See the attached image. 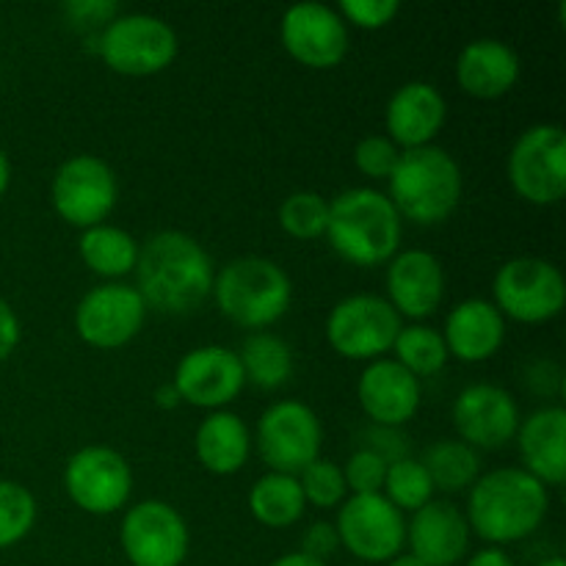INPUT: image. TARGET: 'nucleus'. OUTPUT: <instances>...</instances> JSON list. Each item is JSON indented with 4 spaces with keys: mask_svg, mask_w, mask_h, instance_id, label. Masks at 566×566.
<instances>
[{
    "mask_svg": "<svg viewBox=\"0 0 566 566\" xmlns=\"http://www.w3.org/2000/svg\"><path fill=\"white\" fill-rule=\"evenodd\" d=\"M551 509V490L523 468H497L481 473L470 486L468 517L470 534L490 547L514 545L542 528Z\"/></svg>",
    "mask_w": 566,
    "mask_h": 566,
    "instance_id": "2",
    "label": "nucleus"
},
{
    "mask_svg": "<svg viewBox=\"0 0 566 566\" xmlns=\"http://www.w3.org/2000/svg\"><path fill=\"white\" fill-rule=\"evenodd\" d=\"M451 418L464 446L473 451H497L517 437L520 403L503 387L475 381L459 392Z\"/></svg>",
    "mask_w": 566,
    "mask_h": 566,
    "instance_id": "18",
    "label": "nucleus"
},
{
    "mask_svg": "<svg viewBox=\"0 0 566 566\" xmlns=\"http://www.w3.org/2000/svg\"><path fill=\"white\" fill-rule=\"evenodd\" d=\"M392 354H396V363L407 368L415 379L437 376L451 359L442 332L426 324L401 326L396 343H392Z\"/></svg>",
    "mask_w": 566,
    "mask_h": 566,
    "instance_id": "31",
    "label": "nucleus"
},
{
    "mask_svg": "<svg viewBox=\"0 0 566 566\" xmlns=\"http://www.w3.org/2000/svg\"><path fill=\"white\" fill-rule=\"evenodd\" d=\"M517 448L525 473L551 490L562 486L566 479V409L542 407L520 420Z\"/></svg>",
    "mask_w": 566,
    "mask_h": 566,
    "instance_id": "24",
    "label": "nucleus"
},
{
    "mask_svg": "<svg viewBox=\"0 0 566 566\" xmlns=\"http://www.w3.org/2000/svg\"><path fill=\"white\" fill-rule=\"evenodd\" d=\"M119 545L130 566H182L191 551V531L171 503L142 501L122 517Z\"/></svg>",
    "mask_w": 566,
    "mask_h": 566,
    "instance_id": "13",
    "label": "nucleus"
},
{
    "mask_svg": "<svg viewBox=\"0 0 566 566\" xmlns=\"http://www.w3.org/2000/svg\"><path fill=\"white\" fill-rule=\"evenodd\" d=\"M357 401L365 418L381 429H401L418 415L423 387L396 359H376L365 365L357 381Z\"/></svg>",
    "mask_w": 566,
    "mask_h": 566,
    "instance_id": "19",
    "label": "nucleus"
},
{
    "mask_svg": "<svg viewBox=\"0 0 566 566\" xmlns=\"http://www.w3.org/2000/svg\"><path fill=\"white\" fill-rule=\"evenodd\" d=\"M307 512L296 475L265 473L249 490V514L265 528H291Z\"/></svg>",
    "mask_w": 566,
    "mask_h": 566,
    "instance_id": "28",
    "label": "nucleus"
},
{
    "mask_svg": "<svg viewBox=\"0 0 566 566\" xmlns=\"http://www.w3.org/2000/svg\"><path fill=\"white\" fill-rule=\"evenodd\" d=\"M492 304L503 318L517 324H547L566 304L562 269L545 258H512L492 280Z\"/></svg>",
    "mask_w": 566,
    "mask_h": 566,
    "instance_id": "7",
    "label": "nucleus"
},
{
    "mask_svg": "<svg viewBox=\"0 0 566 566\" xmlns=\"http://www.w3.org/2000/svg\"><path fill=\"white\" fill-rule=\"evenodd\" d=\"M520 55L501 39H475L457 59V83L468 97L501 99L517 86Z\"/></svg>",
    "mask_w": 566,
    "mask_h": 566,
    "instance_id": "25",
    "label": "nucleus"
},
{
    "mask_svg": "<svg viewBox=\"0 0 566 566\" xmlns=\"http://www.w3.org/2000/svg\"><path fill=\"white\" fill-rule=\"evenodd\" d=\"M66 20L81 31H103L111 20L119 17V6L114 0H72L66 3Z\"/></svg>",
    "mask_w": 566,
    "mask_h": 566,
    "instance_id": "39",
    "label": "nucleus"
},
{
    "mask_svg": "<svg viewBox=\"0 0 566 566\" xmlns=\"http://www.w3.org/2000/svg\"><path fill=\"white\" fill-rule=\"evenodd\" d=\"M448 116V103L434 83L409 81L392 92L385 108L387 138L398 149H418L434 144Z\"/></svg>",
    "mask_w": 566,
    "mask_h": 566,
    "instance_id": "22",
    "label": "nucleus"
},
{
    "mask_svg": "<svg viewBox=\"0 0 566 566\" xmlns=\"http://www.w3.org/2000/svg\"><path fill=\"white\" fill-rule=\"evenodd\" d=\"M536 566H566V562L562 556H551V558H545V562H539Z\"/></svg>",
    "mask_w": 566,
    "mask_h": 566,
    "instance_id": "47",
    "label": "nucleus"
},
{
    "mask_svg": "<svg viewBox=\"0 0 566 566\" xmlns=\"http://www.w3.org/2000/svg\"><path fill=\"white\" fill-rule=\"evenodd\" d=\"M155 403H158L160 409H175V407H180V396H177V390L171 385H164V387H158V390H155Z\"/></svg>",
    "mask_w": 566,
    "mask_h": 566,
    "instance_id": "43",
    "label": "nucleus"
},
{
    "mask_svg": "<svg viewBox=\"0 0 566 566\" xmlns=\"http://www.w3.org/2000/svg\"><path fill=\"white\" fill-rule=\"evenodd\" d=\"M238 359H241L247 385L260 387V390H280L293 376L291 346L271 332H252L243 340Z\"/></svg>",
    "mask_w": 566,
    "mask_h": 566,
    "instance_id": "29",
    "label": "nucleus"
},
{
    "mask_svg": "<svg viewBox=\"0 0 566 566\" xmlns=\"http://www.w3.org/2000/svg\"><path fill=\"white\" fill-rule=\"evenodd\" d=\"M385 566H426L423 562H418V558L412 556V553H398L396 558H390Z\"/></svg>",
    "mask_w": 566,
    "mask_h": 566,
    "instance_id": "46",
    "label": "nucleus"
},
{
    "mask_svg": "<svg viewBox=\"0 0 566 566\" xmlns=\"http://www.w3.org/2000/svg\"><path fill=\"white\" fill-rule=\"evenodd\" d=\"M337 551H340V539H337L335 523H326V520H321V523H313L302 534V551L298 553L315 558V562L326 564V558L335 556Z\"/></svg>",
    "mask_w": 566,
    "mask_h": 566,
    "instance_id": "40",
    "label": "nucleus"
},
{
    "mask_svg": "<svg viewBox=\"0 0 566 566\" xmlns=\"http://www.w3.org/2000/svg\"><path fill=\"white\" fill-rule=\"evenodd\" d=\"M337 539L359 564H387L407 547V517L385 495H352L335 520Z\"/></svg>",
    "mask_w": 566,
    "mask_h": 566,
    "instance_id": "12",
    "label": "nucleus"
},
{
    "mask_svg": "<svg viewBox=\"0 0 566 566\" xmlns=\"http://www.w3.org/2000/svg\"><path fill=\"white\" fill-rule=\"evenodd\" d=\"M509 182L514 193L536 208L558 205L566 193V133L562 125H531L509 153Z\"/></svg>",
    "mask_w": 566,
    "mask_h": 566,
    "instance_id": "9",
    "label": "nucleus"
},
{
    "mask_svg": "<svg viewBox=\"0 0 566 566\" xmlns=\"http://www.w3.org/2000/svg\"><path fill=\"white\" fill-rule=\"evenodd\" d=\"M448 357L479 365L495 357L506 343V318L486 298H464L448 313L442 326Z\"/></svg>",
    "mask_w": 566,
    "mask_h": 566,
    "instance_id": "23",
    "label": "nucleus"
},
{
    "mask_svg": "<svg viewBox=\"0 0 566 566\" xmlns=\"http://www.w3.org/2000/svg\"><path fill=\"white\" fill-rule=\"evenodd\" d=\"M20 337H22L20 318H17L14 307L0 296V363H6V359L17 352Z\"/></svg>",
    "mask_w": 566,
    "mask_h": 566,
    "instance_id": "41",
    "label": "nucleus"
},
{
    "mask_svg": "<svg viewBox=\"0 0 566 566\" xmlns=\"http://www.w3.org/2000/svg\"><path fill=\"white\" fill-rule=\"evenodd\" d=\"M403 321L385 296L354 293L340 298L326 315V343L352 363H376L392 352Z\"/></svg>",
    "mask_w": 566,
    "mask_h": 566,
    "instance_id": "8",
    "label": "nucleus"
},
{
    "mask_svg": "<svg viewBox=\"0 0 566 566\" xmlns=\"http://www.w3.org/2000/svg\"><path fill=\"white\" fill-rule=\"evenodd\" d=\"M407 545L426 566H457L470 551V525L451 501H431L407 520Z\"/></svg>",
    "mask_w": 566,
    "mask_h": 566,
    "instance_id": "21",
    "label": "nucleus"
},
{
    "mask_svg": "<svg viewBox=\"0 0 566 566\" xmlns=\"http://www.w3.org/2000/svg\"><path fill=\"white\" fill-rule=\"evenodd\" d=\"M381 495L392 503L401 514H415L423 509L426 503L434 501V484H431L429 473H426L420 459H398L387 468L385 490Z\"/></svg>",
    "mask_w": 566,
    "mask_h": 566,
    "instance_id": "32",
    "label": "nucleus"
},
{
    "mask_svg": "<svg viewBox=\"0 0 566 566\" xmlns=\"http://www.w3.org/2000/svg\"><path fill=\"white\" fill-rule=\"evenodd\" d=\"M464 566H517V564L512 562V556H509L503 547H484V551L473 553Z\"/></svg>",
    "mask_w": 566,
    "mask_h": 566,
    "instance_id": "42",
    "label": "nucleus"
},
{
    "mask_svg": "<svg viewBox=\"0 0 566 566\" xmlns=\"http://www.w3.org/2000/svg\"><path fill=\"white\" fill-rule=\"evenodd\" d=\"M298 486L307 501V506L315 509H340V503L348 497L346 479H343V468L332 459H315L313 464L298 473Z\"/></svg>",
    "mask_w": 566,
    "mask_h": 566,
    "instance_id": "35",
    "label": "nucleus"
},
{
    "mask_svg": "<svg viewBox=\"0 0 566 566\" xmlns=\"http://www.w3.org/2000/svg\"><path fill=\"white\" fill-rule=\"evenodd\" d=\"M387 182H390L387 199L398 210L401 221L407 219L418 227H434L451 219L464 191L462 166L437 144L403 149Z\"/></svg>",
    "mask_w": 566,
    "mask_h": 566,
    "instance_id": "4",
    "label": "nucleus"
},
{
    "mask_svg": "<svg viewBox=\"0 0 566 566\" xmlns=\"http://www.w3.org/2000/svg\"><path fill=\"white\" fill-rule=\"evenodd\" d=\"M133 274V287L142 293L147 310L164 315H186L202 307L216 280L208 249L180 230H160L142 243Z\"/></svg>",
    "mask_w": 566,
    "mask_h": 566,
    "instance_id": "1",
    "label": "nucleus"
},
{
    "mask_svg": "<svg viewBox=\"0 0 566 566\" xmlns=\"http://www.w3.org/2000/svg\"><path fill=\"white\" fill-rule=\"evenodd\" d=\"M177 50H180V42H177L175 28L144 11L119 14L97 33L99 59L116 75H158L175 64Z\"/></svg>",
    "mask_w": 566,
    "mask_h": 566,
    "instance_id": "6",
    "label": "nucleus"
},
{
    "mask_svg": "<svg viewBox=\"0 0 566 566\" xmlns=\"http://www.w3.org/2000/svg\"><path fill=\"white\" fill-rule=\"evenodd\" d=\"M119 199V180L114 169L97 155H72L55 169L50 180V205L55 213L77 230L105 224Z\"/></svg>",
    "mask_w": 566,
    "mask_h": 566,
    "instance_id": "10",
    "label": "nucleus"
},
{
    "mask_svg": "<svg viewBox=\"0 0 566 566\" xmlns=\"http://www.w3.org/2000/svg\"><path fill=\"white\" fill-rule=\"evenodd\" d=\"M193 453L213 475H235L252 457V434L241 415L230 409L208 412L193 434Z\"/></svg>",
    "mask_w": 566,
    "mask_h": 566,
    "instance_id": "26",
    "label": "nucleus"
},
{
    "mask_svg": "<svg viewBox=\"0 0 566 566\" xmlns=\"http://www.w3.org/2000/svg\"><path fill=\"white\" fill-rule=\"evenodd\" d=\"M64 490L81 512L108 517L130 501L133 470L116 448L86 446L66 462Z\"/></svg>",
    "mask_w": 566,
    "mask_h": 566,
    "instance_id": "14",
    "label": "nucleus"
},
{
    "mask_svg": "<svg viewBox=\"0 0 566 566\" xmlns=\"http://www.w3.org/2000/svg\"><path fill=\"white\" fill-rule=\"evenodd\" d=\"M269 566H326L324 562H315V558L304 556V553H287V556H280L274 564Z\"/></svg>",
    "mask_w": 566,
    "mask_h": 566,
    "instance_id": "44",
    "label": "nucleus"
},
{
    "mask_svg": "<svg viewBox=\"0 0 566 566\" xmlns=\"http://www.w3.org/2000/svg\"><path fill=\"white\" fill-rule=\"evenodd\" d=\"M352 566H363V564H352Z\"/></svg>",
    "mask_w": 566,
    "mask_h": 566,
    "instance_id": "48",
    "label": "nucleus"
},
{
    "mask_svg": "<svg viewBox=\"0 0 566 566\" xmlns=\"http://www.w3.org/2000/svg\"><path fill=\"white\" fill-rule=\"evenodd\" d=\"M280 39L287 55L307 70H335L352 48V33L337 9L296 3L282 14Z\"/></svg>",
    "mask_w": 566,
    "mask_h": 566,
    "instance_id": "17",
    "label": "nucleus"
},
{
    "mask_svg": "<svg viewBox=\"0 0 566 566\" xmlns=\"http://www.w3.org/2000/svg\"><path fill=\"white\" fill-rule=\"evenodd\" d=\"M39 503L20 481L0 479V551L20 545L36 525Z\"/></svg>",
    "mask_w": 566,
    "mask_h": 566,
    "instance_id": "33",
    "label": "nucleus"
},
{
    "mask_svg": "<svg viewBox=\"0 0 566 566\" xmlns=\"http://www.w3.org/2000/svg\"><path fill=\"white\" fill-rule=\"evenodd\" d=\"M216 307L230 324L241 329L263 332L285 318L293 302V282L274 260L247 254L235 258L216 271L213 293Z\"/></svg>",
    "mask_w": 566,
    "mask_h": 566,
    "instance_id": "5",
    "label": "nucleus"
},
{
    "mask_svg": "<svg viewBox=\"0 0 566 566\" xmlns=\"http://www.w3.org/2000/svg\"><path fill=\"white\" fill-rule=\"evenodd\" d=\"M387 468L390 464L370 448H359L348 457L346 468H343V479L352 495H379L385 490Z\"/></svg>",
    "mask_w": 566,
    "mask_h": 566,
    "instance_id": "36",
    "label": "nucleus"
},
{
    "mask_svg": "<svg viewBox=\"0 0 566 566\" xmlns=\"http://www.w3.org/2000/svg\"><path fill=\"white\" fill-rule=\"evenodd\" d=\"M147 304L127 282H103L75 307V332L86 346L116 352L138 337L147 324Z\"/></svg>",
    "mask_w": 566,
    "mask_h": 566,
    "instance_id": "15",
    "label": "nucleus"
},
{
    "mask_svg": "<svg viewBox=\"0 0 566 566\" xmlns=\"http://www.w3.org/2000/svg\"><path fill=\"white\" fill-rule=\"evenodd\" d=\"M398 158H401V149L387 136H365L354 147V166L368 180H390L392 169L398 166Z\"/></svg>",
    "mask_w": 566,
    "mask_h": 566,
    "instance_id": "37",
    "label": "nucleus"
},
{
    "mask_svg": "<svg viewBox=\"0 0 566 566\" xmlns=\"http://www.w3.org/2000/svg\"><path fill=\"white\" fill-rule=\"evenodd\" d=\"M171 387L182 403H191L205 412H219L241 396L247 376L238 352L210 343L182 354L171 376Z\"/></svg>",
    "mask_w": 566,
    "mask_h": 566,
    "instance_id": "16",
    "label": "nucleus"
},
{
    "mask_svg": "<svg viewBox=\"0 0 566 566\" xmlns=\"http://www.w3.org/2000/svg\"><path fill=\"white\" fill-rule=\"evenodd\" d=\"M324 426L313 407L302 401H276L258 420V453L271 473L296 475L321 459Z\"/></svg>",
    "mask_w": 566,
    "mask_h": 566,
    "instance_id": "11",
    "label": "nucleus"
},
{
    "mask_svg": "<svg viewBox=\"0 0 566 566\" xmlns=\"http://www.w3.org/2000/svg\"><path fill=\"white\" fill-rule=\"evenodd\" d=\"M329 202L318 191H293L280 205V227L296 241H315L326 235Z\"/></svg>",
    "mask_w": 566,
    "mask_h": 566,
    "instance_id": "34",
    "label": "nucleus"
},
{
    "mask_svg": "<svg viewBox=\"0 0 566 566\" xmlns=\"http://www.w3.org/2000/svg\"><path fill=\"white\" fill-rule=\"evenodd\" d=\"M423 468L429 473L434 492H464L479 481L481 457L462 440H440L426 448Z\"/></svg>",
    "mask_w": 566,
    "mask_h": 566,
    "instance_id": "30",
    "label": "nucleus"
},
{
    "mask_svg": "<svg viewBox=\"0 0 566 566\" xmlns=\"http://www.w3.org/2000/svg\"><path fill=\"white\" fill-rule=\"evenodd\" d=\"M11 186V160L9 155L3 153V147H0V199H3V193L9 191Z\"/></svg>",
    "mask_w": 566,
    "mask_h": 566,
    "instance_id": "45",
    "label": "nucleus"
},
{
    "mask_svg": "<svg viewBox=\"0 0 566 566\" xmlns=\"http://www.w3.org/2000/svg\"><path fill=\"white\" fill-rule=\"evenodd\" d=\"M138 249L142 243L114 224H97L92 230H83L77 238V254L83 265L108 282H119L122 276L136 271Z\"/></svg>",
    "mask_w": 566,
    "mask_h": 566,
    "instance_id": "27",
    "label": "nucleus"
},
{
    "mask_svg": "<svg viewBox=\"0 0 566 566\" xmlns=\"http://www.w3.org/2000/svg\"><path fill=\"white\" fill-rule=\"evenodd\" d=\"M401 11L398 0H343L337 6V14L346 25L363 28V31H381L390 25Z\"/></svg>",
    "mask_w": 566,
    "mask_h": 566,
    "instance_id": "38",
    "label": "nucleus"
},
{
    "mask_svg": "<svg viewBox=\"0 0 566 566\" xmlns=\"http://www.w3.org/2000/svg\"><path fill=\"white\" fill-rule=\"evenodd\" d=\"M326 238L346 263L374 269L398 254L403 221L387 193L376 188H348L329 202Z\"/></svg>",
    "mask_w": 566,
    "mask_h": 566,
    "instance_id": "3",
    "label": "nucleus"
},
{
    "mask_svg": "<svg viewBox=\"0 0 566 566\" xmlns=\"http://www.w3.org/2000/svg\"><path fill=\"white\" fill-rule=\"evenodd\" d=\"M387 302L401 318L426 321L446 298V269L440 258L426 249L398 252L387 265Z\"/></svg>",
    "mask_w": 566,
    "mask_h": 566,
    "instance_id": "20",
    "label": "nucleus"
}]
</instances>
